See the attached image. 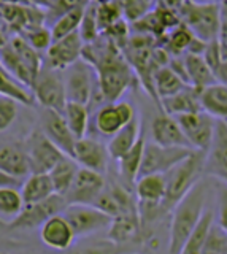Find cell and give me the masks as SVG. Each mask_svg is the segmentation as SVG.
<instances>
[{
  "instance_id": "cell-21",
  "label": "cell",
  "mask_w": 227,
  "mask_h": 254,
  "mask_svg": "<svg viewBox=\"0 0 227 254\" xmlns=\"http://www.w3.org/2000/svg\"><path fill=\"white\" fill-rule=\"evenodd\" d=\"M199 105L203 113L213 119H227V86L211 83L199 89Z\"/></svg>"
},
{
  "instance_id": "cell-44",
  "label": "cell",
  "mask_w": 227,
  "mask_h": 254,
  "mask_svg": "<svg viewBox=\"0 0 227 254\" xmlns=\"http://www.w3.org/2000/svg\"><path fill=\"white\" fill-rule=\"evenodd\" d=\"M91 2V0H56V2H51V6L48 10L54 13V16H60L62 13H65L68 10H73V8H81L86 6Z\"/></svg>"
},
{
  "instance_id": "cell-3",
  "label": "cell",
  "mask_w": 227,
  "mask_h": 254,
  "mask_svg": "<svg viewBox=\"0 0 227 254\" xmlns=\"http://www.w3.org/2000/svg\"><path fill=\"white\" fill-rule=\"evenodd\" d=\"M0 64L19 84L29 89L43 65V59L19 35H14L0 48Z\"/></svg>"
},
{
  "instance_id": "cell-24",
  "label": "cell",
  "mask_w": 227,
  "mask_h": 254,
  "mask_svg": "<svg viewBox=\"0 0 227 254\" xmlns=\"http://www.w3.org/2000/svg\"><path fill=\"white\" fill-rule=\"evenodd\" d=\"M145 143H146V138H145V133L142 132L134 145H132L119 159H116V161H118V165H119L118 172H119L121 181L127 188H130L132 185H134L135 180L138 178V172H140V165H142Z\"/></svg>"
},
{
  "instance_id": "cell-7",
  "label": "cell",
  "mask_w": 227,
  "mask_h": 254,
  "mask_svg": "<svg viewBox=\"0 0 227 254\" xmlns=\"http://www.w3.org/2000/svg\"><path fill=\"white\" fill-rule=\"evenodd\" d=\"M60 214L65 218L68 226L72 227L75 238H86L104 232L112 222V216L100 211L94 205L67 203Z\"/></svg>"
},
{
  "instance_id": "cell-31",
  "label": "cell",
  "mask_w": 227,
  "mask_h": 254,
  "mask_svg": "<svg viewBox=\"0 0 227 254\" xmlns=\"http://www.w3.org/2000/svg\"><path fill=\"white\" fill-rule=\"evenodd\" d=\"M227 46L221 45L216 40H211L205 45L202 58L208 65L218 83H227Z\"/></svg>"
},
{
  "instance_id": "cell-30",
  "label": "cell",
  "mask_w": 227,
  "mask_h": 254,
  "mask_svg": "<svg viewBox=\"0 0 227 254\" xmlns=\"http://www.w3.org/2000/svg\"><path fill=\"white\" fill-rule=\"evenodd\" d=\"M186 86H189V84H186L184 79L170 65L159 67L153 75V91L159 99L173 95Z\"/></svg>"
},
{
  "instance_id": "cell-50",
  "label": "cell",
  "mask_w": 227,
  "mask_h": 254,
  "mask_svg": "<svg viewBox=\"0 0 227 254\" xmlns=\"http://www.w3.org/2000/svg\"><path fill=\"white\" fill-rule=\"evenodd\" d=\"M6 40H8V38H6V35H5L3 29L0 27V48H2V46H3V45L6 43Z\"/></svg>"
},
{
  "instance_id": "cell-35",
  "label": "cell",
  "mask_w": 227,
  "mask_h": 254,
  "mask_svg": "<svg viewBox=\"0 0 227 254\" xmlns=\"http://www.w3.org/2000/svg\"><path fill=\"white\" fill-rule=\"evenodd\" d=\"M84 8L86 6L73 8V10H68L65 13H62L60 16H57L56 21L50 26L53 40L62 38V37H65L68 34H72V32L78 30L81 18H83V13H84Z\"/></svg>"
},
{
  "instance_id": "cell-23",
  "label": "cell",
  "mask_w": 227,
  "mask_h": 254,
  "mask_svg": "<svg viewBox=\"0 0 227 254\" xmlns=\"http://www.w3.org/2000/svg\"><path fill=\"white\" fill-rule=\"evenodd\" d=\"M140 232V216L138 211L121 213L118 216H113L112 222L107 229V238L116 245L129 243Z\"/></svg>"
},
{
  "instance_id": "cell-49",
  "label": "cell",
  "mask_w": 227,
  "mask_h": 254,
  "mask_svg": "<svg viewBox=\"0 0 227 254\" xmlns=\"http://www.w3.org/2000/svg\"><path fill=\"white\" fill-rule=\"evenodd\" d=\"M192 2H200V3H224L226 0H192Z\"/></svg>"
},
{
  "instance_id": "cell-27",
  "label": "cell",
  "mask_w": 227,
  "mask_h": 254,
  "mask_svg": "<svg viewBox=\"0 0 227 254\" xmlns=\"http://www.w3.org/2000/svg\"><path fill=\"white\" fill-rule=\"evenodd\" d=\"M140 133H142V124H140L138 116H135L134 119H130L126 126H122L118 132H114L112 137H110V141L107 145V151L110 157L119 159L137 141Z\"/></svg>"
},
{
  "instance_id": "cell-25",
  "label": "cell",
  "mask_w": 227,
  "mask_h": 254,
  "mask_svg": "<svg viewBox=\"0 0 227 254\" xmlns=\"http://www.w3.org/2000/svg\"><path fill=\"white\" fill-rule=\"evenodd\" d=\"M159 100H161V108L164 110V113L170 115V116L200 111L199 89H195L192 86H186L181 91H178L176 94L159 99Z\"/></svg>"
},
{
  "instance_id": "cell-38",
  "label": "cell",
  "mask_w": 227,
  "mask_h": 254,
  "mask_svg": "<svg viewBox=\"0 0 227 254\" xmlns=\"http://www.w3.org/2000/svg\"><path fill=\"white\" fill-rule=\"evenodd\" d=\"M65 254H119V245L110 242L108 238H96L94 242H84L81 245L70 246Z\"/></svg>"
},
{
  "instance_id": "cell-48",
  "label": "cell",
  "mask_w": 227,
  "mask_h": 254,
  "mask_svg": "<svg viewBox=\"0 0 227 254\" xmlns=\"http://www.w3.org/2000/svg\"><path fill=\"white\" fill-rule=\"evenodd\" d=\"M29 2V5H34V6H38V8H46V10H48V8L51 6V2L53 0H27Z\"/></svg>"
},
{
  "instance_id": "cell-16",
  "label": "cell",
  "mask_w": 227,
  "mask_h": 254,
  "mask_svg": "<svg viewBox=\"0 0 227 254\" xmlns=\"http://www.w3.org/2000/svg\"><path fill=\"white\" fill-rule=\"evenodd\" d=\"M135 116L137 111L129 102H108L96 111V129L104 137H112Z\"/></svg>"
},
{
  "instance_id": "cell-28",
  "label": "cell",
  "mask_w": 227,
  "mask_h": 254,
  "mask_svg": "<svg viewBox=\"0 0 227 254\" xmlns=\"http://www.w3.org/2000/svg\"><path fill=\"white\" fill-rule=\"evenodd\" d=\"M183 67H184V75L187 79V84L195 87V89H202L211 83H218L213 73L210 71L208 65L203 61L202 54H192V53H184L183 56Z\"/></svg>"
},
{
  "instance_id": "cell-6",
  "label": "cell",
  "mask_w": 227,
  "mask_h": 254,
  "mask_svg": "<svg viewBox=\"0 0 227 254\" xmlns=\"http://www.w3.org/2000/svg\"><path fill=\"white\" fill-rule=\"evenodd\" d=\"M29 89L34 100L40 103L43 108L62 113V110H64L67 103V97L60 70L51 68L43 64Z\"/></svg>"
},
{
  "instance_id": "cell-47",
  "label": "cell",
  "mask_w": 227,
  "mask_h": 254,
  "mask_svg": "<svg viewBox=\"0 0 227 254\" xmlns=\"http://www.w3.org/2000/svg\"><path fill=\"white\" fill-rule=\"evenodd\" d=\"M219 226L227 229V222H226V189H223V200L219 202Z\"/></svg>"
},
{
  "instance_id": "cell-11",
  "label": "cell",
  "mask_w": 227,
  "mask_h": 254,
  "mask_svg": "<svg viewBox=\"0 0 227 254\" xmlns=\"http://www.w3.org/2000/svg\"><path fill=\"white\" fill-rule=\"evenodd\" d=\"M175 119L184 135V138L189 143V146L192 149L205 153L211 143V137H213L216 119L208 116L207 113H203L202 110L192 111V113L178 115L175 116Z\"/></svg>"
},
{
  "instance_id": "cell-1",
  "label": "cell",
  "mask_w": 227,
  "mask_h": 254,
  "mask_svg": "<svg viewBox=\"0 0 227 254\" xmlns=\"http://www.w3.org/2000/svg\"><path fill=\"white\" fill-rule=\"evenodd\" d=\"M208 185L200 178L187 192L173 205L169 237V254H179L192 229L197 226L207 208Z\"/></svg>"
},
{
  "instance_id": "cell-22",
  "label": "cell",
  "mask_w": 227,
  "mask_h": 254,
  "mask_svg": "<svg viewBox=\"0 0 227 254\" xmlns=\"http://www.w3.org/2000/svg\"><path fill=\"white\" fill-rule=\"evenodd\" d=\"M135 197L142 205H161L166 197V175L146 173L135 180Z\"/></svg>"
},
{
  "instance_id": "cell-19",
  "label": "cell",
  "mask_w": 227,
  "mask_h": 254,
  "mask_svg": "<svg viewBox=\"0 0 227 254\" xmlns=\"http://www.w3.org/2000/svg\"><path fill=\"white\" fill-rule=\"evenodd\" d=\"M151 141L161 146H184L191 148L179 129L175 116L162 113L156 116L151 123ZM192 149V148H191Z\"/></svg>"
},
{
  "instance_id": "cell-33",
  "label": "cell",
  "mask_w": 227,
  "mask_h": 254,
  "mask_svg": "<svg viewBox=\"0 0 227 254\" xmlns=\"http://www.w3.org/2000/svg\"><path fill=\"white\" fill-rule=\"evenodd\" d=\"M62 116H64L65 123L68 126L70 132L78 140L86 135L89 126V108L83 105V103L76 102H67L64 110H62Z\"/></svg>"
},
{
  "instance_id": "cell-12",
  "label": "cell",
  "mask_w": 227,
  "mask_h": 254,
  "mask_svg": "<svg viewBox=\"0 0 227 254\" xmlns=\"http://www.w3.org/2000/svg\"><path fill=\"white\" fill-rule=\"evenodd\" d=\"M203 173L226 183L227 178V123L226 119H216L213 137L205 151Z\"/></svg>"
},
{
  "instance_id": "cell-4",
  "label": "cell",
  "mask_w": 227,
  "mask_h": 254,
  "mask_svg": "<svg viewBox=\"0 0 227 254\" xmlns=\"http://www.w3.org/2000/svg\"><path fill=\"white\" fill-rule=\"evenodd\" d=\"M203 162L205 153L192 149L184 159L175 164L169 172H166V197L162 205L167 210L173 208V205L197 183L203 175Z\"/></svg>"
},
{
  "instance_id": "cell-52",
  "label": "cell",
  "mask_w": 227,
  "mask_h": 254,
  "mask_svg": "<svg viewBox=\"0 0 227 254\" xmlns=\"http://www.w3.org/2000/svg\"><path fill=\"white\" fill-rule=\"evenodd\" d=\"M0 254H2V253H0Z\"/></svg>"
},
{
  "instance_id": "cell-43",
  "label": "cell",
  "mask_w": 227,
  "mask_h": 254,
  "mask_svg": "<svg viewBox=\"0 0 227 254\" xmlns=\"http://www.w3.org/2000/svg\"><path fill=\"white\" fill-rule=\"evenodd\" d=\"M122 13L130 21H137L156 6V0H122Z\"/></svg>"
},
{
  "instance_id": "cell-8",
  "label": "cell",
  "mask_w": 227,
  "mask_h": 254,
  "mask_svg": "<svg viewBox=\"0 0 227 254\" xmlns=\"http://www.w3.org/2000/svg\"><path fill=\"white\" fill-rule=\"evenodd\" d=\"M30 173H48L64 153L42 130H34L22 141Z\"/></svg>"
},
{
  "instance_id": "cell-29",
  "label": "cell",
  "mask_w": 227,
  "mask_h": 254,
  "mask_svg": "<svg viewBox=\"0 0 227 254\" xmlns=\"http://www.w3.org/2000/svg\"><path fill=\"white\" fill-rule=\"evenodd\" d=\"M78 167L80 165L75 162V159L72 156L64 154L59 159L56 165L48 172L51 183H53V188H54V194H59L62 197L65 195V192L68 190L70 185H72V181L75 178Z\"/></svg>"
},
{
  "instance_id": "cell-14",
  "label": "cell",
  "mask_w": 227,
  "mask_h": 254,
  "mask_svg": "<svg viewBox=\"0 0 227 254\" xmlns=\"http://www.w3.org/2000/svg\"><path fill=\"white\" fill-rule=\"evenodd\" d=\"M84 42L80 37V32L75 30L62 38L53 40L51 45L46 50L45 56V65L56 70H64L70 64H73L81 58Z\"/></svg>"
},
{
  "instance_id": "cell-18",
  "label": "cell",
  "mask_w": 227,
  "mask_h": 254,
  "mask_svg": "<svg viewBox=\"0 0 227 254\" xmlns=\"http://www.w3.org/2000/svg\"><path fill=\"white\" fill-rule=\"evenodd\" d=\"M40 229V238L42 242L56 251H65L67 248L73 245L75 235L72 227L62 214H54L50 219H46Z\"/></svg>"
},
{
  "instance_id": "cell-5",
  "label": "cell",
  "mask_w": 227,
  "mask_h": 254,
  "mask_svg": "<svg viewBox=\"0 0 227 254\" xmlns=\"http://www.w3.org/2000/svg\"><path fill=\"white\" fill-rule=\"evenodd\" d=\"M62 79L67 102L83 103L88 107L96 99V92H100L96 68L83 58L62 70Z\"/></svg>"
},
{
  "instance_id": "cell-34",
  "label": "cell",
  "mask_w": 227,
  "mask_h": 254,
  "mask_svg": "<svg viewBox=\"0 0 227 254\" xmlns=\"http://www.w3.org/2000/svg\"><path fill=\"white\" fill-rule=\"evenodd\" d=\"M0 94L8 95V97L14 99L18 103L22 105H34V97L32 94L27 91V87L19 84L8 71L3 68V65L0 64Z\"/></svg>"
},
{
  "instance_id": "cell-45",
  "label": "cell",
  "mask_w": 227,
  "mask_h": 254,
  "mask_svg": "<svg viewBox=\"0 0 227 254\" xmlns=\"http://www.w3.org/2000/svg\"><path fill=\"white\" fill-rule=\"evenodd\" d=\"M22 180L13 177V175L3 172L0 169V188H19Z\"/></svg>"
},
{
  "instance_id": "cell-17",
  "label": "cell",
  "mask_w": 227,
  "mask_h": 254,
  "mask_svg": "<svg viewBox=\"0 0 227 254\" xmlns=\"http://www.w3.org/2000/svg\"><path fill=\"white\" fill-rule=\"evenodd\" d=\"M40 121H42V132L46 137H48L64 154L72 156L76 138L73 137V133L70 132L60 111L43 108V115Z\"/></svg>"
},
{
  "instance_id": "cell-37",
  "label": "cell",
  "mask_w": 227,
  "mask_h": 254,
  "mask_svg": "<svg viewBox=\"0 0 227 254\" xmlns=\"http://www.w3.org/2000/svg\"><path fill=\"white\" fill-rule=\"evenodd\" d=\"M16 35H19L27 45H30L38 53H45L53 42L51 30H50V27H46L45 24H38V26L29 27L26 30L19 32Z\"/></svg>"
},
{
  "instance_id": "cell-9",
  "label": "cell",
  "mask_w": 227,
  "mask_h": 254,
  "mask_svg": "<svg viewBox=\"0 0 227 254\" xmlns=\"http://www.w3.org/2000/svg\"><path fill=\"white\" fill-rule=\"evenodd\" d=\"M65 206H67L65 198L59 194H53L42 202L26 203L22 205L19 214L10 222L8 227L21 229V230L38 229L46 219H50L54 214L62 213Z\"/></svg>"
},
{
  "instance_id": "cell-15",
  "label": "cell",
  "mask_w": 227,
  "mask_h": 254,
  "mask_svg": "<svg viewBox=\"0 0 227 254\" xmlns=\"http://www.w3.org/2000/svg\"><path fill=\"white\" fill-rule=\"evenodd\" d=\"M72 157L75 162L92 172H97L105 175L108 170V161L110 154L107 151V145H104L100 140L89 138V137H81L75 141V146L72 151Z\"/></svg>"
},
{
  "instance_id": "cell-46",
  "label": "cell",
  "mask_w": 227,
  "mask_h": 254,
  "mask_svg": "<svg viewBox=\"0 0 227 254\" xmlns=\"http://www.w3.org/2000/svg\"><path fill=\"white\" fill-rule=\"evenodd\" d=\"M184 2L186 0H156V5L167 8V10H171V11H176Z\"/></svg>"
},
{
  "instance_id": "cell-40",
  "label": "cell",
  "mask_w": 227,
  "mask_h": 254,
  "mask_svg": "<svg viewBox=\"0 0 227 254\" xmlns=\"http://www.w3.org/2000/svg\"><path fill=\"white\" fill-rule=\"evenodd\" d=\"M167 50L169 53H171L173 56H178L179 53H184L187 45L191 43V40L194 38V35L189 32L186 26H183L181 22H178L175 27H171L167 32Z\"/></svg>"
},
{
  "instance_id": "cell-36",
  "label": "cell",
  "mask_w": 227,
  "mask_h": 254,
  "mask_svg": "<svg viewBox=\"0 0 227 254\" xmlns=\"http://www.w3.org/2000/svg\"><path fill=\"white\" fill-rule=\"evenodd\" d=\"M19 188H0V219L6 224L18 216L22 208Z\"/></svg>"
},
{
  "instance_id": "cell-39",
  "label": "cell",
  "mask_w": 227,
  "mask_h": 254,
  "mask_svg": "<svg viewBox=\"0 0 227 254\" xmlns=\"http://www.w3.org/2000/svg\"><path fill=\"white\" fill-rule=\"evenodd\" d=\"M200 254H227V230L219 224H211Z\"/></svg>"
},
{
  "instance_id": "cell-2",
  "label": "cell",
  "mask_w": 227,
  "mask_h": 254,
  "mask_svg": "<svg viewBox=\"0 0 227 254\" xmlns=\"http://www.w3.org/2000/svg\"><path fill=\"white\" fill-rule=\"evenodd\" d=\"M176 14L179 22L189 29L195 38L208 43L219 37L221 26L226 21V2L200 3L186 0L176 10Z\"/></svg>"
},
{
  "instance_id": "cell-51",
  "label": "cell",
  "mask_w": 227,
  "mask_h": 254,
  "mask_svg": "<svg viewBox=\"0 0 227 254\" xmlns=\"http://www.w3.org/2000/svg\"><path fill=\"white\" fill-rule=\"evenodd\" d=\"M6 227H8V224H6V222H3L2 219H0V232H2V230H5Z\"/></svg>"
},
{
  "instance_id": "cell-13",
  "label": "cell",
  "mask_w": 227,
  "mask_h": 254,
  "mask_svg": "<svg viewBox=\"0 0 227 254\" xmlns=\"http://www.w3.org/2000/svg\"><path fill=\"white\" fill-rule=\"evenodd\" d=\"M105 177L102 173L92 172L83 167H78L75 178L65 192L64 198L67 203L92 205L105 186Z\"/></svg>"
},
{
  "instance_id": "cell-41",
  "label": "cell",
  "mask_w": 227,
  "mask_h": 254,
  "mask_svg": "<svg viewBox=\"0 0 227 254\" xmlns=\"http://www.w3.org/2000/svg\"><path fill=\"white\" fill-rule=\"evenodd\" d=\"M78 32H80V37L84 43H91L99 37V26H97V14H96V5H92V0L86 5L83 18L80 22V27H78Z\"/></svg>"
},
{
  "instance_id": "cell-20",
  "label": "cell",
  "mask_w": 227,
  "mask_h": 254,
  "mask_svg": "<svg viewBox=\"0 0 227 254\" xmlns=\"http://www.w3.org/2000/svg\"><path fill=\"white\" fill-rule=\"evenodd\" d=\"M0 169L13 175V177L24 180L30 173L26 149L22 143L6 141L0 143Z\"/></svg>"
},
{
  "instance_id": "cell-42",
  "label": "cell",
  "mask_w": 227,
  "mask_h": 254,
  "mask_svg": "<svg viewBox=\"0 0 227 254\" xmlns=\"http://www.w3.org/2000/svg\"><path fill=\"white\" fill-rule=\"evenodd\" d=\"M18 105L19 103L14 99L0 94V132H5L14 121H16Z\"/></svg>"
},
{
  "instance_id": "cell-26",
  "label": "cell",
  "mask_w": 227,
  "mask_h": 254,
  "mask_svg": "<svg viewBox=\"0 0 227 254\" xmlns=\"http://www.w3.org/2000/svg\"><path fill=\"white\" fill-rule=\"evenodd\" d=\"M22 203H35L54 194V188L48 173H29L19 186Z\"/></svg>"
},
{
  "instance_id": "cell-10",
  "label": "cell",
  "mask_w": 227,
  "mask_h": 254,
  "mask_svg": "<svg viewBox=\"0 0 227 254\" xmlns=\"http://www.w3.org/2000/svg\"><path fill=\"white\" fill-rule=\"evenodd\" d=\"M191 151V148L184 146H161L154 141H146L138 177L146 173H166Z\"/></svg>"
},
{
  "instance_id": "cell-32",
  "label": "cell",
  "mask_w": 227,
  "mask_h": 254,
  "mask_svg": "<svg viewBox=\"0 0 227 254\" xmlns=\"http://www.w3.org/2000/svg\"><path fill=\"white\" fill-rule=\"evenodd\" d=\"M213 222H215V211L207 206L205 211L202 214V218L197 222V226L192 229L189 237L186 238V242H184L179 254H200L202 246L205 243L207 234L210 230V226L213 224Z\"/></svg>"
}]
</instances>
